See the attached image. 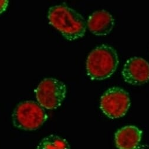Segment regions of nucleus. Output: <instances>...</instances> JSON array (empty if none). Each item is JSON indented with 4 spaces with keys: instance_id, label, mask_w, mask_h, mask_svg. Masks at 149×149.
I'll return each instance as SVG.
<instances>
[{
    "instance_id": "nucleus-7",
    "label": "nucleus",
    "mask_w": 149,
    "mask_h": 149,
    "mask_svg": "<svg viewBox=\"0 0 149 149\" xmlns=\"http://www.w3.org/2000/svg\"><path fill=\"white\" fill-rule=\"evenodd\" d=\"M87 25L93 35L98 36L109 34L115 25L113 16L105 10L94 12L88 19Z\"/></svg>"
},
{
    "instance_id": "nucleus-4",
    "label": "nucleus",
    "mask_w": 149,
    "mask_h": 149,
    "mask_svg": "<svg viewBox=\"0 0 149 149\" xmlns=\"http://www.w3.org/2000/svg\"><path fill=\"white\" fill-rule=\"evenodd\" d=\"M66 92V86L63 82L53 78H47L39 84L35 90V95L41 106L53 110L62 105Z\"/></svg>"
},
{
    "instance_id": "nucleus-8",
    "label": "nucleus",
    "mask_w": 149,
    "mask_h": 149,
    "mask_svg": "<svg viewBox=\"0 0 149 149\" xmlns=\"http://www.w3.org/2000/svg\"><path fill=\"white\" fill-rule=\"evenodd\" d=\"M142 131L133 125L124 126L115 133V140L119 149H137L142 138Z\"/></svg>"
},
{
    "instance_id": "nucleus-9",
    "label": "nucleus",
    "mask_w": 149,
    "mask_h": 149,
    "mask_svg": "<svg viewBox=\"0 0 149 149\" xmlns=\"http://www.w3.org/2000/svg\"><path fill=\"white\" fill-rule=\"evenodd\" d=\"M36 149H70V146L65 139L51 134L42 139Z\"/></svg>"
},
{
    "instance_id": "nucleus-1",
    "label": "nucleus",
    "mask_w": 149,
    "mask_h": 149,
    "mask_svg": "<svg viewBox=\"0 0 149 149\" xmlns=\"http://www.w3.org/2000/svg\"><path fill=\"white\" fill-rule=\"evenodd\" d=\"M48 18L49 24L69 41L78 39L85 35L86 24L84 18L65 4L51 7Z\"/></svg>"
},
{
    "instance_id": "nucleus-6",
    "label": "nucleus",
    "mask_w": 149,
    "mask_h": 149,
    "mask_svg": "<svg viewBox=\"0 0 149 149\" xmlns=\"http://www.w3.org/2000/svg\"><path fill=\"white\" fill-rule=\"evenodd\" d=\"M122 74L124 81L129 84H144L149 81V63L141 57H131L125 63Z\"/></svg>"
},
{
    "instance_id": "nucleus-5",
    "label": "nucleus",
    "mask_w": 149,
    "mask_h": 149,
    "mask_svg": "<svg viewBox=\"0 0 149 149\" xmlns=\"http://www.w3.org/2000/svg\"><path fill=\"white\" fill-rule=\"evenodd\" d=\"M130 105L129 93L118 87H113L106 91L100 101L101 109L110 119H117L124 116Z\"/></svg>"
},
{
    "instance_id": "nucleus-10",
    "label": "nucleus",
    "mask_w": 149,
    "mask_h": 149,
    "mask_svg": "<svg viewBox=\"0 0 149 149\" xmlns=\"http://www.w3.org/2000/svg\"><path fill=\"white\" fill-rule=\"evenodd\" d=\"M8 5V1H0V14L3 13L6 10Z\"/></svg>"
},
{
    "instance_id": "nucleus-2",
    "label": "nucleus",
    "mask_w": 149,
    "mask_h": 149,
    "mask_svg": "<svg viewBox=\"0 0 149 149\" xmlns=\"http://www.w3.org/2000/svg\"><path fill=\"white\" fill-rule=\"evenodd\" d=\"M119 63L116 50L109 45L103 44L93 49L86 60L88 76L93 80H103L111 77Z\"/></svg>"
},
{
    "instance_id": "nucleus-3",
    "label": "nucleus",
    "mask_w": 149,
    "mask_h": 149,
    "mask_svg": "<svg viewBox=\"0 0 149 149\" xmlns=\"http://www.w3.org/2000/svg\"><path fill=\"white\" fill-rule=\"evenodd\" d=\"M13 122L18 129L26 130H35L41 127L48 119L44 108L38 102L26 101L20 103L14 109Z\"/></svg>"
}]
</instances>
